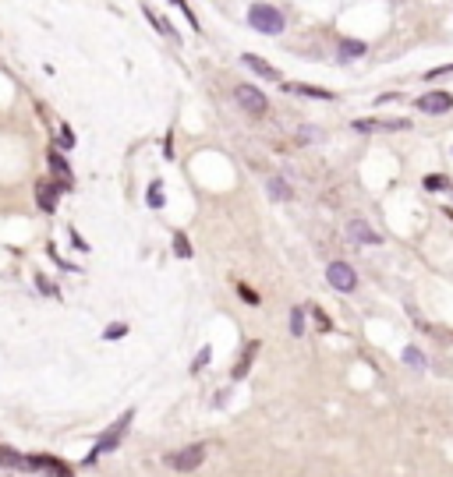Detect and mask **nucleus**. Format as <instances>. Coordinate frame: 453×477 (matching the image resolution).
Instances as JSON below:
<instances>
[{"instance_id":"1","label":"nucleus","mask_w":453,"mask_h":477,"mask_svg":"<svg viewBox=\"0 0 453 477\" xmlns=\"http://www.w3.org/2000/svg\"><path fill=\"white\" fill-rule=\"evenodd\" d=\"M248 25L255 29V32H262V36H280L284 29H287V18H284V11L280 8H273V4H252L248 8Z\"/></svg>"},{"instance_id":"2","label":"nucleus","mask_w":453,"mask_h":477,"mask_svg":"<svg viewBox=\"0 0 453 477\" xmlns=\"http://www.w3.org/2000/svg\"><path fill=\"white\" fill-rule=\"evenodd\" d=\"M234 99L248 117H266L270 113V99L259 85H234Z\"/></svg>"},{"instance_id":"3","label":"nucleus","mask_w":453,"mask_h":477,"mask_svg":"<svg viewBox=\"0 0 453 477\" xmlns=\"http://www.w3.org/2000/svg\"><path fill=\"white\" fill-rule=\"evenodd\" d=\"M326 280H330V287L340 290V294H351V290L358 287V273H354L347 262H330V266H326Z\"/></svg>"},{"instance_id":"4","label":"nucleus","mask_w":453,"mask_h":477,"mask_svg":"<svg viewBox=\"0 0 453 477\" xmlns=\"http://www.w3.org/2000/svg\"><path fill=\"white\" fill-rule=\"evenodd\" d=\"M202 459H205V449H202V445H188V449H181V452H170V456H167V466L188 473V470H198Z\"/></svg>"},{"instance_id":"5","label":"nucleus","mask_w":453,"mask_h":477,"mask_svg":"<svg viewBox=\"0 0 453 477\" xmlns=\"http://www.w3.org/2000/svg\"><path fill=\"white\" fill-rule=\"evenodd\" d=\"M414 106H418L421 113L439 117V113H449V110H453V96H449V92H425V96H418Z\"/></svg>"},{"instance_id":"6","label":"nucleus","mask_w":453,"mask_h":477,"mask_svg":"<svg viewBox=\"0 0 453 477\" xmlns=\"http://www.w3.org/2000/svg\"><path fill=\"white\" fill-rule=\"evenodd\" d=\"M128 421H131V414H124V417H121V421H117V424H114V428H110V431H107V435L96 442L92 456H103V452H110V449H114V445L124 438V431H128Z\"/></svg>"},{"instance_id":"7","label":"nucleus","mask_w":453,"mask_h":477,"mask_svg":"<svg viewBox=\"0 0 453 477\" xmlns=\"http://www.w3.org/2000/svg\"><path fill=\"white\" fill-rule=\"evenodd\" d=\"M241 64H245L248 71H255L259 78H266V82H284V75H280L273 64H266L262 57H255V54H241Z\"/></svg>"},{"instance_id":"8","label":"nucleus","mask_w":453,"mask_h":477,"mask_svg":"<svg viewBox=\"0 0 453 477\" xmlns=\"http://www.w3.org/2000/svg\"><path fill=\"white\" fill-rule=\"evenodd\" d=\"M347 237H351V241H358V244H382V237L365 219H351L347 223Z\"/></svg>"},{"instance_id":"9","label":"nucleus","mask_w":453,"mask_h":477,"mask_svg":"<svg viewBox=\"0 0 453 477\" xmlns=\"http://www.w3.org/2000/svg\"><path fill=\"white\" fill-rule=\"evenodd\" d=\"M407 120H354V131H404Z\"/></svg>"},{"instance_id":"10","label":"nucleus","mask_w":453,"mask_h":477,"mask_svg":"<svg viewBox=\"0 0 453 477\" xmlns=\"http://www.w3.org/2000/svg\"><path fill=\"white\" fill-rule=\"evenodd\" d=\"M337 54H340V61H358V57L365 54V43H361V39H340Z\"/></svg>"},{"instance_id":"11","label":"nucleus","mask_w":453,"mask_h":477,"mask_svg":"<svg viewBox=\"0 0 453 477\" xmlns=\"http://www.w3.org/2000/svg\"><path fill=\"white\" fill-rule=\"evenodd\" d=\"M266 191H270V198H273V202H287V198L294 194V191H291V184H287V180H280V177H270V180H266Z\"/></svg>"},{"instance_id":"12","label":"nucleus","mask_w":453,"mask_h":477,"mask_svg":"<svg viewBox=\"0 0 453 477\" xmlns=\"http://www.w3.org/2000/svg\"><path fill=\"white\" fill-rule=\"evenodd\" d=\"M40 209H43V212H54V209H57V191H54V184H47V180L40 184Z\"/></svg>"},{"instance_id":"13","label":"nucleus","mask_w":453,"mask_h":477,"mask_svg":"<svg viewBox=\"0 0 453 477\" xmlns=\"http://www.w3.org/2000/svg\"><path fill=\"white\" fill-rule=\"evenodd\" d=\"M255 350H259V343H248V347H245V354H241V361H238V368H234V375H238V378H241V375H248V364H252Z\"/></svg>"},{"instance_id":"14","label":"nucleus","mask_w":453,"mask_h":477,"mask_svg":"<svg viewBox=\"0 0 453 477\" xmlns=\"http://www.w3.org/2000/svg\"><path fill=\"white\" fill-rule=\"evenodd\" d=\"M280 89H294V92H301V96H315V99H333L326 89H312V85H280Z\"/></svg>"},{"instance_id":"15","label":"nucleus","mask_w":453,"mask_h":477,"mask_svg":"<svg viewBox=\"0 0 453 477\" xmlns=\"http://www.w3.org/2000/svg\"><path fill=\"white\" fill-rule=\"evenodd\" d=\"M50 166H54V173H57V177H64V180L71 177V166L64 163V156H57V149L50 152Z\"/></svg>"},{"instance_id":"16","label":"nucleus","mask_w":453,"mask_h":477,"mask_svg":"<svg viewBox=\"0 0 453 477\" xmlns=\"http://www.w3.org/2000/svg\"><path fill=\"white\" fill-rule=\"evenodd\" d=\"M291 336H305V308L291 311Z\"/></svg>"},{"instance_id":"17","label":"nucleus","mask_w":453,"mask_h":477,"mask_svg":"<svg viewBox=\"0 0 453 477\" xmlns=\"http://www.w3.org/2000/svg\"><path fill=\"white\" fill-rule=\"evenodd\" d=\"M404 361H407L411 368H425V354H421L418 347H407V350H404Z\"/></svg>"},{"instance_id":"18","label":"nucleus","mask_w":453,"mask_h":477,"mask_svg":"<svg viewBox=\"0 0 453 477\" xmlns=\"http://www.w3.org/2000/svg\"><path fill=\"white\" fill-rule=\"evenodd\" d=\"M0 463H11V466H32V459H22V456H15L11 449H0Z\"/></svg>"},{"instance_id":"19","label":"nucleus","mask_w":453,"mask_h":477,"mask_svg":"<svg viewBox=\"0 0 453 477\" xmlns=\"http://www.w3.org/2000/svg\"><path fill=\"white\" fill-rule=\"evenodd\" d=\"M174 248H177V255H181V259H191V244H188V237H184V233H174Z\"/></svg>"},{"instance_id":"20","label":"nucleus","mask_w":453,"mask_h":477,"mask_svg":"<svg viewBox=\"0 0 453 477\" xmlns=\"http://www.w3.org/2000/svg\"><path fill=\"white\" fill-rule=\"evenodd\" d=\"M149 205H152V209H159V205H163V187H159V180L149 187Z\"/></svg>"},{"instance_id":"21","label":"nucleus","mask_w":453,"mask_h":477,"mask_svg":"<svg viewBox=\"0 0 453 477\" xmlns=\"http://www.w3.org/2000/svg\"><path fill=\"white\" fill-rule=\"evenodd\" d=\"M446 184H449L446 177H425V187H428V191H442Z\"/></svg>"},{"instance_id":"22","label":"nucleus","mask_w":453,"mask_h":477,"mask_svg":"<svg viewBox=\"0 0 453 477\" xmlns=\"http://www.w3.org/2000/svg\"><path fill=\"white\" fill-rule=\"evenodd\" d=\"M61 145H64V149H71V145H75V135H71V128H68V124H61Z\"/></svg>"},{"instance_id":"23","label":"nucleus","mask_w":453,"mask_h":477,"mask_svg":"<svg viewBox=\"0 0 453 477\" xmlns=\"http://www.w3.org/2000/svg\"><path fill=\"white\" fill-rule=\"evenodd\" d=\"M128 333V326H110L107 333H103V340H114V336H124Z\"/></svg>"},{"instance_id":"24","label":"nucleus","mask_w":453,"mask_h":477,"mask_svg":"<svg viewBox=\"0 0 453 477\" xmlns=\"http://www.w3.org/2000/svg\"><path fill=\"white\" fill-rule=\"evenodd\" d=\"M205 364H209V347H205V350H202V354L195 357V364H191V368L198 371V368H205Z\"/></svg>"},{"instance_id":"25","label":"nucleus","mask_w":453,"mask_h":477,"mask_svg":"<svg viewBox=\"0 0 453 477\" xmlns=\"http://www.w3.org/2000/svg\"><path fill=\"white\" fill-rule=\"evenodd\" d=\"M238 290H241V297H245V301H248V304H259V294H252V290H248V287H238Z\"/></svg>"}]
</instances>
